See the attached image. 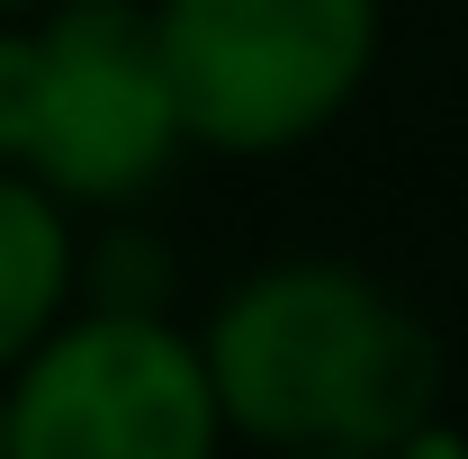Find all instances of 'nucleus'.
<instances>
[{
  "label": "nucleus",
  "mask_w": 468,
  "mask_h": 459,
  "mask_svg": "<svg viewBox=\"0 0 468 459\" xmlns=\"http://www.w3.org/2000/svg\"><path fill=\"white\" fill-rule=\"evenodd\" d=\"M189 144L154 9L55 0L46 27L0 37V172L46 180L63 208L144 198Z\"/></svg>",
  "instance_id": "2"
},
{
  "label": "nucleus",
  "mask_w": 468,
  "mask_h": 459,
  "mask_svg": "<svg viewBox=\"0 0 468 459\" xmlns=\"http://www.w3.org/2000/svg\"><path fill=\"white\" fill-rule=\"evenodd\" d=\"M297 459H369V451H297ZM378 459H468V442H451V432L432 423V432H414L406 451H378Z\"/></svg>",
  "instance_id": "6"
},
{
  "label": "nucleus",
  "mask_w": 468,
  "mask_h": 459,
  "mask_svg": "<svg viewBox=\"0 0 468 459\" xmlns=\"http://www.w3.org/2000/svg\"><path fill=\"white\" fill-rule=\"evenodd\" d=\"M0 9H55V0H0Z\"/></svg>",
  "instance_id": "8"
},
{
  "label": "nucleus",
  "mask_w": 468,
  "mask_h": 459,
  "mask_svg": "<svg viewBox=\"0 0 468 459\" xmlns=\"http://www.w3.org/2000/svg\"><path fill=\"white\" fill-rule=\"evenodd\" d=\"M72 306V226L63 198L27 172H0V369H18Z\"/></svg>",
  "instance_id": "5"
},
{
  "label": "nucleus",
  "mask_w": 468,
  "mask_h": 459,
  "mask_svg": "<svg viewBox=\"0 0 468 459\" xmlns=\"http://www.w3.org/2000/svg\"><path fill=\"white\" fill-rule=\"evenodd\" d=\"M0 459H9V388H0Z\"/></svg>",
  "instance_id": "7"
},
{
  "label": "nucleus",
  "mask_w": 468,
  "mask_h": 459,
  "mask_svg": "<svg viewBox=\"0 0 468 459\" xmlns=\"http://www.w3.org/2000/svg\"><path fill=\"white\" fill-rule=\"evenodd\" d=\"M226 405L172 315L90 306L9 379V459H217Z\"/></svg>",
  "instance_id": "4"
},
{
  "label": "nucleus",
  "mask_w": 468,
  "mask_h": 459,
  "mask_svg": "<svg viewBox=\"0 0 468 459\" xmlns=\"http://www.w3.org/2000/svg\"><path fill=\"white\" fill-rule=\"evenodd\" d=\"M207 379L226 405V432L297 451H406L432 432L441 351L378 280L343 262H280L252 271L207 315Z\"/></svg>",
  "instance_id": "1"
},
{
  "label": "nucleus",
  "mask_w": 468,
  "mask_h": 459,
  "mask_svg": "<svg viewBox=\"0 0 468 459\" xmlns=\"http://www.w3.org/2000/svg\"><path fill=\"white\" fill-rule=\"evenodd\" d=\"M180 126L207 154H289L351 109L378 0H154Z\"/></svg>",
  "instance_id": "3"
}]
</instances>
